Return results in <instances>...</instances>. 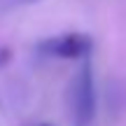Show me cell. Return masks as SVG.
<instances>
[{
  "instance_id": "1",
  "label": "cell",
  "mask_w": 126,
  "mask_h": 126,
  "mask_svg": "<svg viewBox=\"0 0 126 126\" xmlns=\"http://www.w3.org/2000/svg\"><path fill=\"white\" fill-rule=\"evenodd\" d=\"M68 108L72 126H94L96 122V84L89 59L82 61L79 70L72 75L68 86Z\"/></svg>"
},
{
  "instance_id": "2",
  "label": "cell",
  "mask_w": 126,
  "mask_h": 126,
  "mask_svg": "<svg viewBox=\"0 0 126 126\" xmlns=\"http://www.w3.org/2000/svg\"><path fill=\"white\" fill-rule=\"evenodd\" d=\"M94 49V40L84 33H63V35L47 37L37 45V51L49 59L65 61H86Z\"/></svg>"
},
{
  "instance_id": "4",
  "label": "cell",
  "mask_w": 126,
  "mask_h": 126,
  "mask_svg": "<svg viewBox=\"0 0 126 126\" xmlns=\"http://www.w3.org/2000/svg\"><path fill=\"white\" fill-rule=\"evenodd\" d=\"M0 2L12 7V5H31V2H37V0H0Z\"/></svg>"
},
{
  "instance_id": "3",
  "label": "cell",
  "mask_w": 126,
  "mask_h": 126,
  "mask_svg": "<svg viewBox=\"0 0 126 126\" xmlns=\"http://www.w3.org/2000/svg\"><path fill=\"white\" fill-rule=\"evenodd\" d=\"M12 61V49L9 47H0V68H5Z\"/></svg>"
}]
</instances>
